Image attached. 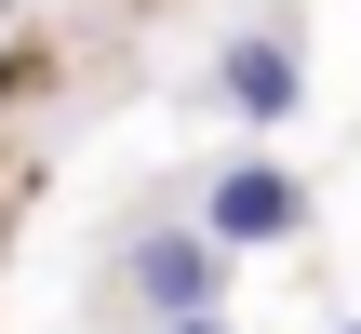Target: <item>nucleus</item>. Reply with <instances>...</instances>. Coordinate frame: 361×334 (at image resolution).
<instances>
[{"mask_svg": "<svg viewBox=\"0 0 361 334\" xmlns=\"http://www.w3.org/2000/svg\"><path fill=\"white\" fill-rule=\"evenodd\" d=\"M188 228H201V241H214V254L241 268V254H281V241L308 228V187H295L281 161H214V174H201V214H188Z\"/></svg>", "mask_w": 361, "mask_h": 334, "instance_id": "obj_1", "label": "nucleus"}, {"mask_svg": "<svg viewBox=\"0 0 361 334\" xmlns=\"http://www.w3.org/2000/svg\"><path fill=\"white\" fill-rule=\"evenodd\" d=\"M121 295L147 308V334H174V321H228V254H214L201 228H147V241L121 254Z\"/></svg>", "mask_w": 361, "mask_h": 334, "instance_id": "obj_2", "label": "nucleus"}, {"mask_svg": "<svg viewBox=\"0 0 361 334\" xmlns=\"http://www.w3.org/2000/svg\"><path fill=\"white\" fill-rule=\"evenodd\" d=\"M214 107H228V120H255V134H281V120L308 107V54H295L281 27H241V40H214Z\"/></svg>", "mask_w": 361, "mask_h": 334, "instance_id": "obj_3", "label": "nucleus"}, {"mask_svg": "<svg viewBox=\"0 0 361 334\" xmlns=\"http://www.w3.org/2000/svg\"><path fill=\"white\" fill-rule=\"evenodd\" d=\"M174 334H228V321H174Z\"/></svg>", "mask_w": 361, "mask_h": 334, "instance_id": "obj_4", "label": "nucleus"}, {"mask_svg": "<svg viewBox=\"0 0 361 334\" xmlns=\"http://www.w3.org/2000/svg\"><path fill=\"white\" fill-rule=\"evenodd\" d=\"M348 334H361V321H348Z\"/></svg>", "mask_w": 361, "mask_h": 334, "instance_id": "obj_5", "label": "nucleus"}]
</instances>
